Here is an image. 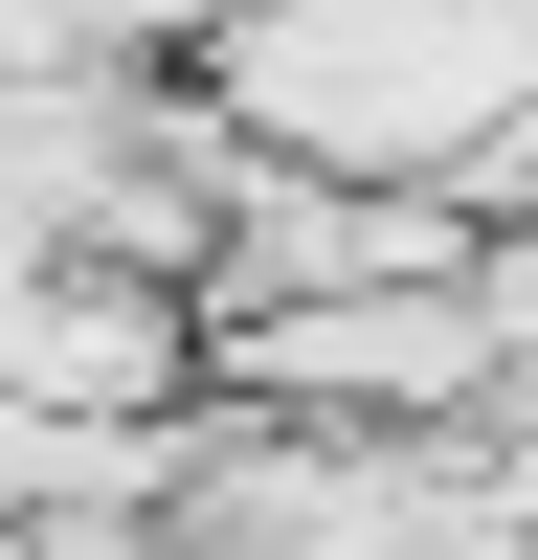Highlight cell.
Returning a JSON list of instances; mask_svg holds the SVG:
<instances>
[{"instance_id": "cell-4", "label": "cell", "mask_w": 538, "mask_h": 560, "mask_svg": "<svg viewBox=\"0 0 538 560\" xmlns=\"http://www.w3.org/2000/svg\"><path fill=\"white\" fill-rule=\"evenodd\" d=\"M0 493H23V538H68V516H179V493H202V404H179V427H68V404H0Z\"/></svg>"}, {"instance_id": "cell-3", "label": "cell", "mask_w": 538, "mask_h": 560, "mask_svg": "<svg viewBox=\"0 0 538 560\" xmlns=\"http://www.w3.org/2000/svg\"><path fill=\"white\" fill-rule=\"evenodd\" d=\"M0 404H68V427H179V404H224V314L179 292V269L23 247V269H0Z\"/></svg>"}, {"instance_id": "cell-1", "label": "cell", "mask_w": 538, "mask_h": 560, "mask_svg": "<svg viewBox=\"0 0 538 560\" xmlns=\"http://www.w3.org/2000/svg\"><path fill=\"white\" fill-rule=\"evenodd\" d=\"M202 90L269 158L493 202V158L538 135V0H269L247 45H202Z\"/></svg>"}, {"instance_id": "cell-2", "label": "cell", "mask_w": 538, "mask_h": 560, "mask_svg": "<svg viewBox=\"0 0 538 560\" xmlns=\"http://www.w3.org/2000/svg\"><path fill=\"white\" fill-rule=\"evenodd\" d=\"M224 404H269V427H516V337L471 269H382V292L224 314Z\"/></svg>"}]
</instances>
